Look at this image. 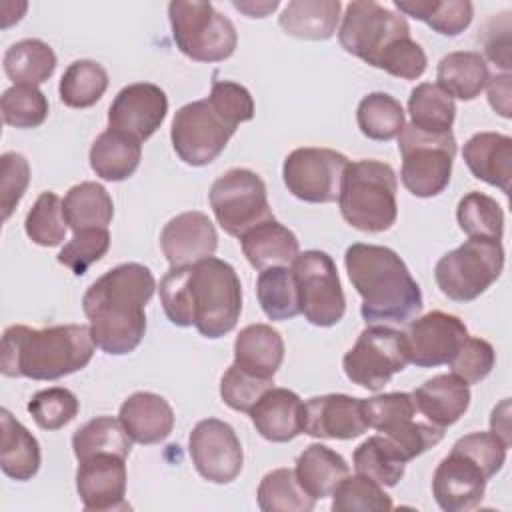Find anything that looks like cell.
<instances>
[{
    "label": "cell",
    "mask_w": 512,
    "mask_h": 512,
    "mask_svg": "<svg viewBox=\"0 0 512 512\" xmlns=\"http://www.w3.org/2000/svg\"><path fill=\"white\" fill-rule=\"evenodd\" d=\"M124 430L138 444H158L166 440L174 428V410L168 400L154 392L130 394L118 412Z\"/></svg>",
    "instance_id": "24"
},
{
    "label": "cell",
    "mask_w": 512,
    "mask_h": 512,
    "mask_svg": "<svg viewBox=\"0 0 512 512\" xmlns=\"http://www.w3.org/2000/svg\"><path fill=\"white\" fill-rule=\"evenodd\" d=\"M256 432L270 442H290L304 428V402L288 388H270L248 412Z\"/></svg>",
    "instance_id": "23"
},
{
    "label": "cell",
    "mask_w": 512,
    "mask_h": 512,
    "mask_svg": "<svg viewBox=\"0 0 512 512\" xmlns=\"http://www.w3.org/2000/svg\"><path fill=\"white\" fill-rule=\"evenodd\" d=\"M284 362V340L270 324H248L234 340V364L244 372L274 380Z\"/></svg>",
    "instance_id": "27"
},
{
    "label": "cell",
    "mask_w": 512,
    "mask_h": 512,
    "mask_svg": "<svg viewBox=\"0 0 512 512\" xmlns=\"http://www.w3.org/2000/svg\"><path fill=\"white\" fill-rule=\"evenodd\" d=\"M504 270L500 240L468 238L446 252L434 266V280L444 296L454 302H470L484 294Z\"/></svg>",
    "instance_id": "9"
},
{
    "label": "cell",
    "mask_w": 512,
    "mask_h": 512,
    "mask_svg": "<svg viewBox=\"0 0 512 512\" xmlns=\"http://www.w3.org/2000/svg\"><path fill=\"white\" fill-rule=\"evenodd\" d=\"M456 220L468 238L502 240L504 212L500 204L484 192L472 190L462 196L456 208Z\"/></svg>",
    "instance_id": "44"
},
{
    "label": "cell",
    "mask_w": 512,
    "mask_h": 512,
    "mask_svg": "<svg viewBox=\"0 0 512 512\" xmlns=\"http://www.w3.org/2000/svg\"><path fill=\"white\" fill-rule=\"evenodd\" d=\"M240 246L246 260L256 270H266L272 266L288 268L300 254V244L294 232L280 224L274 216L242 234Z\"/></svg>",
    "instance_id": "28"
},
{
    "label": "cell",
    "mask_w": 512,
    "mask_h": 512,
    "mask_svg": "<svg viewBox=\"0 0 512 512\" xmlns=\"http://www.w3.org/2000/svg\"><path fill=\"white\" fill-rule=\"evenodd\" d=\"M30 184V164L20 152H4L0 158V206L8 220Z\"/></svg>",
    "instance_id": "53"
},
{
    "label": "cell",
    "mask_w": 512,
    "mask_h": 512,
    "mask_svg": "<svg viewBox=\"0 0 512 512\" xmlns=\"http://www.w3.org/2000/svg\"><path fill=\"white\" fill-rule=\"evenodd\" d=\"M208 200L216 222L236 238L272 218L266 184L248 168H232L218 176L210 186Z\"/></svg>",
    "instance_id": "13"
},
{
    "label": "cell",
    "mask_w": 512,
    "mask_h": 512,
    "mask_svg": "<svg viewBox=\"0 0 512 512\" xmlns=\"http://www.w3.org/2000/svg\"><path fill=\"white\" fill-rule=\"evenodd\" d=\"M232 6L244 14H248L250 18H264L268 12H274L280 2L272 0V2H232Z\"/></svg>",
    "instance_id": "58"
},
{
    "label": "cell",
    "mask_w": 512,
    "mask_h": 512,
    "mask_svg": "<svg viewBox=\"0 0 512 512\" xmlns=\"http://www.w3.org/2000/svg\"><path fill=\"white\" fill-rule=\"evenodd\" d=\"M462 158L474 178L510 192L512 180V138L500 132H478L468 138Z\"/></svg>",
    "instance_id": "25"
},
{
    "label": "cell",
    "mask_w": 512,
    "mask_h": 512,
    "mask_svg": "<svg viewBox=\"0 0 512 512\" xmlns=\"http://www.w3.org/2000/svg\"><path fill=\"white\" fill-rule=\"evenodd\" d=\"M0 468L18 482H26L38 474L42 454L32 432L22 426L10 410H0Z\"/></svg>",
    "instance_id": "29"
},
{
    "label": "cell",
    "mask_w": 512,
    "mask_h": 512,
    "mask_svg": "<svg viewBox=\"0 0 512 512\" xmlns=\"http://www.w3.org/2000/svg\"><path fill=\"white\" fill-rule=\"evenodd\" d=\"M494 364H496V352L492 344L484 338H474V336H466L458 352L448 362L450 374L458 376L468 386L482 382L492 372Z\"/></svg>",
    "instance_id": "50"
},
{
    "label": "cell",
    "mask_w": 512,
    "mask_h": 512,
    "mask_svg": "<svg viewBox=\"0 0 512 512\" xmlns=\"http://www.w3.org/2000/svg\"><path fill=\"white\" fill-rule=\"evenodd\" d=\"M210 98L238 124L250 122L254 118V100L248 88L232 80H214Z\"/></svg>",
    "instance_id": "55"
},
{
    "label": "cell",
    "mask_w": 512,
    "mask_h": 512,
    "mask_svg": "<svg viewBox=\"0 0 512 512\" xmlns=\"http://www.w3.org/2000/svg\"><path fill=\"white\" fill-rule=\"evenodd\" d=\"M142 142L118 130H104L90 148V168L96 176L108 182L130 178L140 166Z\"/></svg>",
    "instance_id": "32"
},
{
    "label": "cell",
    "mask_w": 512,
    "mask_h": 512,
    "mask_svg": "<svg viewBox=\"0 0 512 512\" xmlns=\"http://www.w3.org/2000/svg\"><path fill=\"white\" fill-rule=\"evenodd\" d=\"M490 432L500 436L510 446V400H502L490 416Z\"/></svg>",
    "instance_id": "57"
},
{
    "label": "cell",
    "mask_w": 512,
    "mask_h": 512,
    "mask_svg": "<svg viewBox=\"0 0 512 512\" xmlns=\"http://www.w3.org/2000/svg\"><path fill=\"white\" fill-rule=\"evenodd\" d=\"M192 326L210 340L232 332L242 312V284L236 270L208 256L188 270Z\"/></svg>",
    "instance_id": "6"
},
{
    "label": "cell",
    "mask_w": 512,
    "mask_h": 512,
    "mask_svg": "<svg viewBox=\"0 0 512 512\" xmlns=\"http://www.w3.org/2000/svg\"><path fill=\"white\" fill-rule=\"evenodd\" d=\"M338 42L348 54L402 80L420 78L428 66L426 52L412 40L406 18L372 0L346 4Z\"/></svg>",
    "instance_id": "2"
},
{
    "label": "cell",
    "mask_w": 512,
    "mask_h": 512,
    "mask_svg": "<svg viewBox=\"0 0 512 512\" xmlns=\"http://www.w3.org/2000/svg\"><path fill=\"white\" fill-rule=\"evenodd\" d=\"M72 450L78 460L94 454H118L126 458L132 450V438L120 420L112 416H96L74 432Z\"/></svg>",
    "instance_id": "38"
},
{
    "label": "cell",
    "mask_w": 512,
    "mask_h": 512,
    "mask_svg": "<svg viewBox=\"0 0 512 512\" xmlns=\"http://www.w3.org/2000/svg\"><path fill=\"white\" fill-rule=\"evenodd\" d=\"M94 340L86 324H56L30 328L8 326L2 334L0 370L8 378L58 380L88 366Z\"/></svg>",
    "instance_id": "4"
},
{
    "label": "cell",
    "mask_w": 512,
    "mask_h": 512,
    "mask_svg": "<svg viewBox=\"0 0 512 512\" xmlns=\"http://www.w3.org/2000/svg\"><path fill=\"white\" fill-rule=\"evenodd\" d=\"M466 336V324L454 314L434 310L424 316H416L404 332L408 360L418 368L448 364Z\"/></svg>",
    "instance_id": "17"
},
{
    "label": "cell",
    "mask_w": 512,
    "mask_h": 512,
    "mask_svg": "<svg viewBox=\"0 0 512 512\" xmlns=\"http://www.w3.org/2000/svg\"><path fill=\"white\" fill-rule=\"evenodd\" d=\"M410 124L428 134L452 132L456 118V104L450 94H446L438 84L422 82L412 88L408 98Z\"/></svg>",
    "instance_id": "37"
},
{
    "label": "cell",
    "mask_w": 512,
    "mask_h": 512,
    "mask_svg": "<svg viewBox=\"0 0 512 512\" xmlns=\"http://www.w3.org/2000/svg\"><path fill=\"white\" fill-rule=\"evenodd\" d=\"M486 482L484 470L470 456L452 448L434 470L432 496L446 512H466L482 502Z\"/></svg>",
    "instance_id": "20"
},
{
    "label": "cell",
    "mask_w": 512,
    "mask_h": 512,
    "mask_svg": "<svg viewBox=\"0 0 512 512\" xmlns=\"http://www.w3.org/2000/svg\"><path fill=\"white\" fill-rule=\"evenodd\" d=\"M340 10L338 0H294L284 6L278 24L288 36L324 42L336 34Z\"/></svg>",
    "instance_id": "30"
},
{
    "label": "cell",
    "mask_w": 512,
    "mask_h": 512,
    "mask_svg": "<svg viewBox=\"0 0 512 512\" xmlns=\"http://www.w3.org/2000/svg\"><path fill=\"white\" fill-rule=\"evenodd\" d=\"M66 218L62 200L54 192H42L24 220L26 236L44 248L60 246L66 238Z\"/></svg>",
    "instance_id": "46"
},
{
    "label": "cell",
    "mask_w": 512,
    "mask_h": 512,
    "mask_svg": "<svg viewBox=\"0 0 512 512\" xmlns=\"http://www.w3.org/2000/svg\"><path fill=\"white\" fill-rule=\"evenodd\" d=\"M168 20L176 48L196 62H222L238 46L236 26L210 2L174 0L168 4Z\"/></svg>",
    "instance_id": "7"
},
{
    "label": "cell",
    "mask_w": 512,
    "mask_h": 512,
    "mask_svg": "<svg viewBox=\"0 0 512 512\" xmlns=\"http://www.w3.org/2000/svg\"><path fill=\"white\" fill-rule=\"evenodd\" d=\"M396 190L398 180L390 164L372 158L350 162L338 196L340 214L360 232H384L398 216Z\"/></svg>",
    "instance_id": "5"
},
{
    "label": "cell",
    "mask_w": 512,
    "mask_h": 512,
    "mask_svg": "<svg viewBox=\"0 0 512 512\" xmlns=\"http://www.w3.org/2000/svg\"><path fill=\"white\" fill-rule=\"evenodd\" d=\"M274 380L256 378L236 364H232L220 378V396L222 402L236 412H250L260 396L270 390Z\"/></svg>",
    "instance_id": "51"
},
{
    "label": "cell",
    "mask_w": 512,
    "mask_h": 512,
    "mask_svg": "<svg viewBox=\"0 0 512 512\" xmlns=\"http://www.w3.org/2000/svg\"><path fill=\"white\" fill-rule=\"evenodd\" d=\"M160 248L172 268H186L216 252L218 234L204 212L188 210L164 224Z\"/></svg>",
    "instance_id": "21"
},
{
    "label": "cell",
    "mask_w": 512,
    "mask_h": 512,
    "mask_svg": "<svg viewBox=\"0 0 512 512\" xmlns=\"http://www.w3.org/2000/svg\"><path fill=\"white\" fill-rule=\"evenodd\" d=\"M348 462L324 444H310L296 458L294 474L308 496L322 500L332 496L336 486L348 476Z\"/></svg>",
    "instance_id": "31"
},
{
    "label": "cell",
    "mask_w": 512,
    "mask_h": 512,
    "mask_svg": "<svg viewBox=\"0 0 512 512\" xmlns=\"http://www.w3.org/2000/svg\"><path fill=\"white\" fill-rule=\"evenodd\" d=\"M62 210L68 228L74 232L88 228H108L114 216V202L102 184L80 182L66 192Z\"/></svg>",
    "instance_id": "34"
},
{
    "label": "cell",
    "mask_w": 512,
    "mask_h": 512,
    "mask_svg": "<svg viewBox=\"0 0 512 512\" xmlns=\"http://www.w3.org/2000/svg\"><path fill=\"white\" fill-rule=\"evenodd\" d=\"M452 448L470 456L490 480L496 472L502 470L510 446L494 432H470L458 438Z\"/></svg>",
    "instance_id": "52"
},
{
    "label": "cell",
    "mask_w": 512,
    "mask_h": 512,
    "mask_svg": "<svg viewBox=\"0 0 512 512\" xmlns=\"http://www.w3.org/2000/svg\"><path fill=\"white\" fill-rule=\"evenodd\" d=\"M236 128L238 122L208 96L176 110L170 126V140L176 156L184 164L206 166L222 154Z\"/></svg>",
    "instance_id": "11"
},
{
    "label": "cell",
    "mask_w": 512,
    "mask_h": 512,
    "mask_svg": "<svg viewBox=\"0 0 512 512\" xmlns=\"http://www.w3.org/2000/svg\"><path fill=\"white\" fill-rule=\"evenodd\" d=\"M258 508L262 512H310L316 500L304 492L292 468H276L258 484Z\"/></svg>",
    "instance_id": "42"
},
{
    "label": "cell",
    "mask_w": 512,
    "mask_h": 512,
    "mask_svg": "<svg viewBox=\"0 0 512 512\" xmlns=\"http://www.w3.org/2000/svg\"><path fill=\"white\" fill-rule=\"evenodd\" d=\"M348 164L350 162L344 154L330 148H296L282 164L284 186L302 202H336Z\"/></svg>",
    "instance_id": "15"
},
{
    "label": "cell",
    "mask_w": 512,
    "mask_h": 512,
    "mask_svg": "<svg viewBox=\"0 0 512 512\" xmlns=\"http://www.w3.org/2000/svg\"><path fill=\"white\" fill-rule=\"evenodd\" d=\"M368 424L362 414V398L348 394H324L304 402L302 432L312 438L352 440L362 436Z\"/></svg>",
    "instance_id": "22"
},
{
    "label": "cell",
    "mask_w": 512,
    "mask_h": 512,
    "mask_svg": "<svg viewBox=\"0 0 512 512\" xmlns=\"http://www.w3.org/2000/svg\"><path fill=\"white\" fill-rule=\"evenodd\" d=\"M418 412L438 428L456 424L470 406V388L454 374H436L414 392Z\"/></svg>",
    "instance_id": "26"
},
{
    "label": "cell",
    "mask_w": 512,
    "mask_h": 512,
    "mask_svg": "<svg viewBox=\"0 0 512 512\" xmlns=\"http://www.w3.org/2000/svg\"><path fill=\"white\" fill-rule=\"evenodd\" d=\"M126 458L118 454H94L78 460L76 490L88 512L128 510Z\"/></svg>",
    "instance_id": "19"
},
{
    "label": "cell",
    "mask_w": 512,
    "mask_h": 512,
    "mask_svg": "<svg viewBox=\"0 0 512 512\" xmlns=\"http://www.w3.org/2000/svg\"><path fill=\"white\" fill-rule=\"evenodd\" d=\"M80 410L76 394L62 386L36 392L28 402V412L42 430H60L70 424Z\"/></svg>",
    "instance_id": "48"
},
{
    "label": "cell",
    "mask_w": 512,
    "mask_h": 512,
    "mask_svg": "<svg viewBox=\"0 0 512 512\" xmlns=\"http://www.w3.org/2000/svg\"><path fill=\"white\" fill-rule=\"evenodd\" d=\"M344 266L362 298L366 324H408L420 314L422 290L392 248L354 242L346 248Z\"/></svg>",
    "instance_id": "3"
},
{
    "label": "cell",
    "mask_w": 512,
    "mask_h": 512,
    "mask_svg": "<svg viewBox=\"0 0 512 512\" xmlns=\"http://www.w3.org/2000/svg\"><path fill=\"white\" fill-rule=\"evenodd\" d=\"M394 6L400 14L412 16L450 38L462 34L474 18V6L468 0H394Z\"/></svg>",
    "instance_id": "35"
},
{
    "label": "cell",
    "mask_w": 512,
    "mask_h": 512,
    "mask_svg": "<svg viewBox=\"0 0 512 512\" xmlns=\"http://www.w3.org/2000/svg\"><path fill=\"white\" fill-rule=\"evenodd\" d=\"M188 270L186 268H172L162 276L158 292L164 314L176 326H192V310H190V296H188Z\"/></svg>",
    "instance_id": "54"
},
{
    "label": "cell",
    "mask_w": 512,
    "mask_h": 512,
    "mask_svg": "<svg viewBox=\"0 0 512 512\" xmlns=\"http://www.w3.org/2000/svg\"><path fill=\"white\" fill-rule=\"evenodd\" d=\"M188 452L196 472L212 484H230L242 472L240 438L224 420H200L188 436Z\"/></svg>",
    "instance_id": "16"
},
{
    "label": "cell",
    "mask_w": 512,
    "mask_h": 512,
    "mask_svg": "<svg viewBox=\"0 0 512 512\" xmlns=\"http://www.w3.org/2000/svg\"><path fill=\"white\" fill-rule=\"evenodd\" d=\"M438 86L458 100H474L490 80L488 64L480 52L460 50L446 54L436 68Z\"/></svg>",
    "instance_id": "33"
},
{
    "label": "cell",
    "mask_w": 512,
    "mask_h": 512,
    "mask_svg": "<svg viewBox=\"0 0 512 512\" xmlns=\"http://www.w3.org/2000/svg\"><path fill=\"white\" fill-rule=\"evenodd\" d=\"M4 72L14 84L38 86L56 70L54 50L38 38H26L12 44L4 54Z\"/></svg>",
    "instance_id": "36"
},
{
    "label": "cell",
    "mask_w": 512,
    "mask_h": 512,
    "mask_svg": "<svg viewBox=\"0 0 512 512\" xmlns=\"http://www.w3.org/2000/svg\"><path fill=\"white\" fill-rule=\"evenodd\" d=\"M110 248L108 228H88L74 232V236L58 252V262L82 276L92 264H96Z\"/></svg>",
    "instance_id": "49"
},
{
    "label": "cell",
    "mask_w": 512,
    "mask_h": 512,
    "mask_svg": "<svg viewBox=\"0 0 512 512\" xmlns=\"http://www.w3.org/2000/svg\"><path fill=\"white\" fill-rule=\"evenodd\" d=\"M292 274L298 286L300 314L320 328L338 324L346 312V296L332 256L322 250L300 252L292 262Z\"/></svg>",
    "instance_id": "14"
},
{
    "label": "cell",
    "mask_w": 512,
    "mask_h": 512,
    "mask_svg": "<svg viewBox=\"0 0 512 512\" xmlns=\"http://www.w3.org/2000/svg\"><path fill=\"white\" fill-rule=\"evenodd\" d=\"M256 296L262 312L270 320H290L300 314L298 286L292 270L286 266H272L260 270L256 280Z\"/></svg>",
    "instance_id": "39"
},
{
    "label": "cell",
    "mask_w": 512,
    "mask_h": 512,
    "mask_svg": "<svg viewBox=\"0 0 512 512\" xmlns=\"http://www.w3.org/2000/svg\"><path fill=\"white\" fill-rule=\"evenodd\" d=\"M408 362L404 332L386 324H368L356 344L344 354L342 368L352 384L378 392L394 374L402 372Z\"/></svg>",
    "instance_id": "12"
},
{
    "label": "cell",
    "mask_w": 512,
    "mask_h": 512,
    "mask_svg": "<svg viewBox=\"0 0 512 512\" xmlns=\"http://www.w3.org/2000/svg\"><path fill=\"white\" fill-rule=\"evenodd\" d=\"M354 470L376 480L382 486H396L404 476L406 460L396 446L382 434L366 438L352 456Z\"/></svg>",
    "instance_id": "40"
},
{
    "label": "cell",
    "mask_w": 512,
    "mask_h": 512,
    "mask_svg": "<svg viewBox=\"0 0 512 512\" xmlns=\"http://www.w3.org/2000/svg\"><path fill=\"white\" fill-rule=\"evenodd\" d=\"M330 508L334 512H388L394 504L382 484L356 472V476H346L336 486Z\"/></svg>",
    "instance_id": "45"
},
{
    "label": "cell",
    "mask_w": 512,
    "mask_h": 512,
    "mask_svg": "<svg viewBox=\"0 0 512 512\" xmlns=\"http://www.w3.org/2000/svg\"><path fill=\"white\" fill-rule=\"evenodd\" d=\"M156 290L148 266L118 264L90 284L82 298L90 336L106 354L122 356L138 348L146 334V304Z\"/></svg>",
    "instance_id": "1"
},
{
    "label": "cell",
    "mask_w": 512,
    "mask_h": 512,
    "mask_svg": "<svg viewBox=\"0 0 512 512\" xmlns=\"http://www.w3.org/2000/svg\"><path fill=\"white\" fill-rule=\"evenodd\" d=\"M166 112L168 96L160 86L134 82L114 96L108 108V128L144 142L160 128Z\"/></svg>",
    "instance_id": "18"
},
{
    "label": "cell",
    "mask_w": 512,
    "mask_h": 512,
    "mask_svg": "<svg viewBox=\"0 0 512 512\" xmlns=\"http://www.w3.org/2000/svg\"><path fill=\"white\" fill-rule=\"evenodd\" d=\"M402 156L400 180L416 198H434L446 190L452 178L456 138L452 132L428 134L412 124L398 134Z\"/></svg>",
    "instance_id": "8"
},
{
    "label": "cell",
    "mask_w": 512,
    "mask_h": 512,
    "mask_svg": "<svg viewBox=\"0 0 512 512\" xmlns=\"http://www.w3.org/2000/svg\"><path fill=\"white\" fill-rule=\"evenodd\" d=\"M356 122L360 132L376 142L398 138L406 126L402 104L386 92L366 94L356 108Z\"/></svg>",
    "instance_id": "41"
},
{
    "label": "cell",
    "mask_w": 512,
    "mask_h": 512,
    "mask_svg": "<svg viewBox=\"0 0 512 512\" xmlns=\"http://www.w3.org/2000/svg\"><path fill=\"white\" fill-rule=\"evenodd\" d=\"M362 414L368 428L386 436L406 462L424 454L444 438V428L434 426L418 412L410 392L362 398Z\"/></svg>",
    "instance_id": "10"
},
{
    "label": "cell",
    "mask_w": 512,
    "mask_h": 512,
    "mask_svg": "<svg viewBox=\"0 0 512 512\" xmlns=\"http://www.w3.org/2000/svg\"><path fill=\"white\" fill-rule=\"evenodd\" d=\"M106 88L108 72L102 64L94 60H76L64 70L58 94L68 108H90L104 96Z\"/></svg>",
    "instance_id": "43"
},
{
    "label": "cell",
    "mask_w": 512,
    "mask_h": 512,
    "mask_svg": "<svg viewBox=\"0 0 512 512\" xmlns=\"http://www.w3.org/2000/svg\"><path fill=\"white\" fill-rule=\"evenodd\" d=\"M2 118L14 128H38L48 118V100L38 86L14 84L0 98Z\"/></svg>",
    "instance_id": "47"
},
{
    "label": "cell",
    "mask_w": 512,
    "mask_h": 512,
    "mask_svg": "<svg viewBox=\"0 0 512 512\" xmlns=\"http://www.w3.org/2000/svg\"><path fill=\"white\" fill-rule=\"evenodd\" d=\"M488 102L502 118H510V74H494L488 80Z\"/></svg>",
    "instance_id": "56"
}]
</instances>
